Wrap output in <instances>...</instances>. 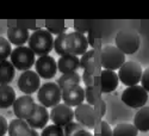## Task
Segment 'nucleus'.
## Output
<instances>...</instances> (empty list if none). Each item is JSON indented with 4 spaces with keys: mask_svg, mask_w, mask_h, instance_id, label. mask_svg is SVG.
<instances>
[{
    "mask_svg": "<svg viewBox=\"0 0 149 136\" xmlns=\"http://www.w3.org/2000/svg\"><path fill=\"white\" fill-rule=\"evenodd\" d=\"M87 48H88V41L85 35L79 33L77 31L67 33V40H66L67 54H70L74 56L84 55L87 52Z\"/></svg>",
    "mask_w": 149,
    "mask_h": 136,
    "instance_id": "6e6552de",
    "label": "nucleus"
},
{
    "mask_svg": "<svg viewBox=\"0 0 149 136\" xmlns=\"http://www.w3.org/2000/svg\"><path fill=\"white\" fill-rule=\"evenodd\" d=\"M80 67L85 69L86 73L93 75V73L95 72V52L94 50H88L81 56Z\"/></svg>",
    "mask_w": 149,
    "mask_h": 136,
    "instance_id": "b1692460",
    "label": "nucleus"
},
{
    "mask_svg": "<svg viewBox=\"0 0 149 136\" xmlns=\"http://www.w3.org/2000/svg\"><path fill=\"white\" fill-rule=\"evenodd\" d=\"M30 130L31 128L29 127L26 121L16 118L10 122L7 133H8V136H28Z\"/></svg>",
    "mask_w": 149,
    "mask_h": 136,
    "instance_id": "6ab92c4d",
    "label": "nucleus"
},
{
    "mask_svg": "<svg viewBox=\"0 0 149 136\" xmlns=\"http://www.w3.org/2000/svg\"><path fill=\"white\" fill-rule=\"evenodd\" d=\"M62 100L68 106H78L85 100V89L80 85L70 86L62 90Z\"/></svg>",
    "mask_w": 149,
    "mask_h": 136,
    "instance_id": "4468645a",
    "label": "nucleus"
},
{
    "mask_svg": "<svg viewBox=\"0 0 149 136\" xmlns=\"http://www.w3.org/2000/svg\"><path fill=\"white\" fill-rule=\"evenodd\" d=\"M74 29L77 32L85 35L86 32H90L92 30V22L91 20H74Z\"/></svg>",
    "mask_w": 149,
    "mask_h": 136,
    "instance_id": "c756f323",
    "label": "nucleus"
},
{
    "mask_svg": "<svg viewBox=\"0 0 149 136\" xmlns=\"http://www.w3.org/2000/svg\"><path fill=\"white\" fill-rule=\"evenodd\" d=\"M40 136H65V131L62 127L52 124V126L44 127Z\"/></svg>",
    "mask_w": 149,
    "mask_h": 136,
    "instance_id": "c85d7f7f",
    "label": "nucleus"
},
{
    "mask_svg": "<svg viewBox=\"0 0 149 136\" xmlns=\"http://www.w3.org/2000/svg\"><path fill=\"white\" fill-rule=\"evenodd\" d=\"M74 136H93V134L88 130H86V128H81V129L75 131Z\"/></svg>",
    "mask_w": 149,
    "mask_h": 136,
    "instance_id": "e433bc0d",
    "label": "nucleus"
},
{
    "mask_svg": "<svg viewBox=\"0 0 149 136\" xmlns=\"http://www.w3.org/2000/svg\"><path fill=\"white\" fill-rule=\"evenodd\" d=\"M66 40H67V33L66 32L57 35L56 38L54 40V50L60 56H63V55L67 54V52H66Z\"/></svg>",
    "mask_w": 149,
    "mask_h": 136,
    "instance_id": "bb28decb",
    "label": "nucleus"
},
{
    "mask_svg": "<svg viewBox=\"0 0 149 136\" xmlns=\"http://www.w3.org/2000/svg\"><path fill=\"white\" fill-rule=\"evenodd\" d=\"M141 82H142V87H143L147 92H149V67L142 73Z\"/></svg>",
    "mask_w": 149,
    "mask_h": 136,
    "instance_id": "72a5a7b5",
    "label": "nucleus"
},
{
    "mask_svg": "<svg viewBox=\"0 0 149 136\" xmlns=\"http://www.w3.org/2000/svg\"><path fill=\"white\" fill-rule=\"evenodd\" d=\"M12 53L11 43L5 37H0V61H5Z\"/></svg>",
    "mask_w": 149,
    "mask_h": 136,
    "instance_id": "cd10ccee",
    "label": "nucleus"
},
{
    "mask_svg": "<svg viewBox=\"0 0 149 136\" xmlns=\"http://www.w3.org/2000/svg\"><path fill=\"white\" fill-rule=\"evenodd\" d=\"M139 130L131 123H119L112 130V136H137Z\"/></svg>",
    "mask_w": 149,
    "mask_h": 136,
    "instance_id": "393cba45",
    "label": "nucleus"
},
{
    "mask_svg": "<svg viewBox=\"0 0 149 136\" xmlns=\"http://www.w3.org/2000/svg\"><path fill=\"white\" fill-rule=\"evenodd\" d=\"M29 48L33 52L35 55L44 56L49 55L54 49V38L50 32L45 29H38L33 31L29 37Z\"/></svg>",
    "mask_w": 149,
    "mask_h": 136,
    "instance_id": "f257e3e1",
    "label": "nucleus"
},
{
    "mask_svg": "<svg viewBox=\"0 0 149 136\" xmlns=\"http://www.w3.org/2000/svg\"><path fill=\"white\" fill-rule=\"evenodd\" d=\"M85 98L87 99V104H90L92 106L97 103V99H95V86H86Z\"/></svg>",
    "mask_w": 149,
    "mask_h": 136,
    "instance_id": "2f4dec72",
    "label": "nucleus"
},
{
    "mask_svg": "<svg viewBox=\"0 0 149 136\" xmlns=\"http://www.w3.org/2000/svg\"><path fill=\"white\" fill-rule=\"evenodd\" d=\"M81 128H85V127H82L80 123H78V122H70V123H68V124L65 127V129H63L65 136H74L75 131L81 129Z\"/></svg>",
    "mask_w": 149,
    "mask_h": 136,
    "instance_id": "473e14b6",
    "label": "nucleus"
},
{
    "mask_svg": "<svg viewBox=\"0 0 149 136\" xmlns=\"http://www.w3.org/2000/svg\"><path fill=\"white\" fill-rule=\"evenodd\" d=\"M38 102L44 107H54L62 99V91L56 82H45L38 89Z\"/></svg>",
    "mask_w": 149,
    "mask_h": 136,
    "instance_id": "7ed1b4c3",
    "label": "nucleus"
},
{
    "mask_svg": "<svg viewBox=\"0 0 149 136\" xmlns=\"http://www.w3.org/2000/svg\"><path fill=\"white\" fill-rule=\"evenodd\" d=\"M140 36L132 30H120L116 36V47L124 54H135L140 48Z\"/></svg>",
    "mask_w": 149,
    "mask_h": 136,
    "instance_id": "20e7f679",
    "label": "nucleus"
},
{
    "mask_svg": "<svg viewBox=\"0 0 149 136\" xmlns=\"http://www.w3.org/2000/svg\"><path fill=\"white\" fill-rule=\"evenodd\" d=\"M35 68H36V73L38 74L40 78L52 79L55 77V74L57 72V62L50 55L40 56L35 61Z\"/></svg>",
    "mask_w": 149,
    "mask_h": 136,
    "instance_id": "9d476101",
    "label": "nucleus"
},
{
    "mask_svg": "<svg viewBox=\"0 0 149 136\" xmlns=\"http://www.w3.org/2000/svg\"><path fill=\"white\" fill-rule=\"evenodd\" d=\"M29 31L24 30L17 27L8 28L7 30V40L10 41L11 44H15L17 47H23L28 41H29Z\"/></svg>",
    "mask_w": 149,
    "mask_h": 136,
    "instance_id": "a211bd4d",
    "label": "nucleus"
},
{
    "mask_svg": "<svg viewBox=\"0 0 149 136\" xmlns=\"http://www.w3.org/2000/svg\"><path fill=\"white\" fill-rule=\"evenodd\" d=\"M11 63L16 69L19 70H29L35 65V54L29 47H17L12 49L11 53Z\"/></svg>",
    "mask_w": 149,
    "mask_h": 136,
    "instance_id": "39448f33",
    "label": "nucleus"
},
{
    "mask_svg": "<svg viewBox=\"0 0 149 136\" xmlns=\"http://www.w3.org/2000/svg\"><path fill=\"white\" fill-rule=\"evenodd\" d=\"M35 100L31 96H22L19 98H16L13 103V112L17 118L26 121L28 118L31 117V115L35 111Z\"/></svg>",
    "mask_w": 149,
    "mask_h": 136,
    "instance_id": "9b49d317",
    "label": "nucleus"
},
{
    "mask_svg": "<svg viewBox=\"0 0 149 136\" xmlns=\"http://www.w3.org/2000/svg\"><path fill=\"white\" fill-rule=\"evenodd\" d=\"M44 27L47 28V31L50 32L52 35H60V33H63L66 31V24L63 19H60V20H55V19H48L44 20Z\"/></svg>",
    "mask_w": 149,
    "mask_h": 136,
    "instance_id": "a878e982",
    "label": "nucleus"
},
{
    "mask_svg": "<svg viewBox=\"0 0 149 136\" xmlns=\"http://www.w3.org/2000/svg\"><path fill=\"white\" fill-rule=\"evenodd\" d=\"M16 92L10 85H0V109H7L13 105Z\"/></svg>",
    "mask_w": 149,
    "mask_h": 136,
    "instance_id": "412c9836",
    "label": "nucleus"
},
{
    "mask_svg": "<svg viewBox=\"0 0 149 136\" xmlns=\"http://www.w3.org/2000/svg\"><path fill=\"white\" fill-rule=\"evenodd\" d=\"M16 68L11 61H0V85H8L15 78Z\"/></svg>",
    "mask_w": 149,
    "mask_h": 136,
    "instance_id": "4be33fe9",
    "label": "nucleus"
},
{
    "mask_svg": "<svg viewBox=\"0 0 149 136\" xmlns=\"http://www.w3.org/2000/svg\"><path fill=\"white\" fill-rule=\"evenodd\" d=\"M18 87L23 93L28 96L37 92L41 87V79L38 74L30 69L23 72L18 79Z\"/></svg>",
    "mask_w": 149,
    "mask_h": 136,
    "instance_id": "1a4fd4ad",
    "label": "nucleus"
},
{
    "mask_svg": "<svg viewBox=\"0 0 149 136\" xmlns=\"http://www.w3.org/2000/svg\"><path fill=\"white\" fill-rule=\"evenodd\" d=\"M142 67L140 63L134 62V61H128L124 63L118 70V79L128 87L135 86L141 81L142 78Z\"/></svg>",
    "mask_w": 149,
    "mask_h": 136,
    "instance_id": "0eeeda50",
    "label": "nucleus"
},
{
    "mask_svg": "<svg viewBox=\"0 0 149 136\" xmlns=\"http://www.w3.org/2000/svg\"><path fill=\"white\" fill-rule=\"evenodd\" d=\"M80 81H81V77L79 75V73L78 72H73V73L62 74L56 84L58 85V87L62 91V90H65L67 87H70V86L79 85Z\"/></svg>",
    "mask_w": 149,
    "mask_h": 136,
    "instance_id": "5701e85b",
    "label": "nucleus"
},
{
    "mask_svg": "<svg viewBox=\"0 0 149 136\" xmlns=\"http://www.w3.org/2000/svg\"><path fill=\"white\" fill-rule=\"evenodd\" d=\"M148 100V92L140 85L130 86L122 93V102L129 107L141 109Z\"/></svg>",
    "mask_w": 149,
    "mask_h": 136,
    "instance_id": "423d86ee",
    "label": "nucleus"
},
{
    "mask_svg": "<svg viewBox=\"0 0 149 136\" xmlns=\"http://www.w3.org/2000/svg\"><path fill=\"white\" fill-rule=\"evenodd\" d=\"M119 82L117 73L113 70L109 69H103L100 72V77H99V86L103 93H109L112 92L117 89Z\"/></svg>",
    "mask_w": 149,
    "mask_h": 136,
    "instance_id": "dca6fc26",
    "label": "nucleus"
},
{
    "mask_svg": "<svg viewBox=\"0 0 149 136\" xmlns=\"http://www.w3.org/2000/svg\"><path fill=\"white\" fill-rule=\"evenodd\" d=\"M8 129V123L4 116L0 115V136H4L7 133Z\"/></svg>",
    "mask_w": 149,
    "mask_h": 136,
    "instance_id": "f704fd0d",
    "label": "nucleus"
},
{
    "mask_svg": "<svg viewBox=\"0 0 149 136\" xmlns=\"http://www.w3.org/2000/svg\"><path fill=\"white\" fill-rule=\"evenodd\" d=\"M74 118L77 122L85 128L94 129L95 128V111L94 107L90 104H80L74 111Z\"/></svg>",
    "mask_w": 149,
    "mask_h": 136,
    "instance_id": "f8f14e48",
    "label": "nucleus"
},
{
    "mask_svg": "<svg viewBox=\"0 0 149 136\" xmlns=\"http://www.w3.org/2000/svg\"><path fill=\"white\" fill-rule=\"evenodd\" d=\"M49 119H50V116L48 114L47 107L41 104H36L33 114L30 118L26 119V123L32 129H43L44 127H47Z\"/></svg>",
    "mask_w": 149,
    "mask_h": 136,
    "instance_id": "2eb2a0df",
    "label": "nucleus"
},
{
    "mask_svg": "<svg viewBox=\"0 0 149 136\" xmlns=\"http://www.w3.org/2000/svg\"><path fill=\"white\" fill-rule=\"evenodd\" d=\"M28 136H40V135H38V133L36 131V129H32L31 128V130H30V133H29Z\"/></svg>",
    "mask_w": 149,
    "mask_h": 136,
    "instance_id": "4c0bfd02",
    "label": "nucleus"
},
{
    "mask_svg": "<svg viewBox=\"0 0 149 136\" xmlns=\"http://www.w3.org/2000/svg\"><path fill=\"white\" fill-rule=\"evenodd\" d=\"M93 136H112V129L110 128L107 122L102 121L100 126H99V129L95 130V134Z\"/></svg>",
    "mask_w": 149,
    "mask_h": 136,
    "instance_id": "7c9ffc66",
    "label": "nucleus"
},
{
    "mask_svg": "<svg viewBox=\"0 0 149 136\" xmlns=\"http://www.w3.org/2000/svg\"><path fill=\"white\" fill-rule=\"evenodd\" d=\"M125 55L115 45H105L100 53V63L104 69L116 70L125 63Z\"/></svg>",
    "mask_w": 149,
    "mask_h": 136,
    "instance_id": "f03ea898",
    "label": "nucleus"
},
{
    "mask_svg": "<svg viewBox=\"0 0 149 136\" xmlns=\"http://www.w3.org/2000/svg\"><path fill=\"white\" fill-rule=\"evenodd\" d=\"M50 119L53 121V123L55 126L58 127H66L68 123L73 122L74 119V111L72 110L70 106L63 104H57L56 106H54L50 111Z\"/></svg>",
    "mask_w": 149,
    "mask_h": 136,
    "instance_id": "ddd939ff",
    "label": "nucleus"
},
{
    "mask_svg": "<svg viewBox=\"0 0 149 136\" xmlns=\"http://www.w3.org/2000/svg\"><path fill=\"white\" fill-rule=\"evenodd\" d=\"M82 79H84V82L86 84V86H94V78H93L92 74H88V73L84 72Z\"/></svg>",
    "mask_w": 149,
    "mask_h": 136,
    "instance_id": "c9c22d12",
    "label": "nucleus"
},
{
    "mask_svg": "<svg viewBox=\"0 0 149 136\" xmlns=\"http://www.w3.org/2000/svg\"><path fill=\"white\" fill-rule=\"evenodd\" d=\"M134 126L140 131H149V106H143L136 112Z\"/></svg>",
    "mask_w": 149,
    "mask_h": 136,
    "instance_id": "aec40b11",
    "label": "nucleus"
},
{
    "mask_svg": "<svg viewBox=\"0 0 149 136\" xmlns=\"http://www.w3.org/2000/svg\"><path fill=\"white\" fill-rule=\"evenodd\" d=\"M79 68H80V59L78 56L66 54L61 56L60 60L57 61V69L62 74L77 72Z\"/></svg>",
    "mask_w": 149,
    "mask_h": 136,
    "instance_id": "f3484780",
    "label": "nucleus"
}]
</instances>
